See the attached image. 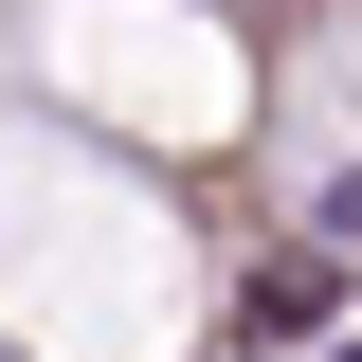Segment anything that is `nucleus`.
<instances>
[{"instance_id":"obj_2","label":"nucleus","mask_w":362,"mask_h":362,"mask_svg":"<svg viewBox=\"0 0 362 362\" xmlns=\"http://www.w3.org/2000/svg\"><path fill=\"white\" fill-rule=\"evenodd\" d=\"M308 254H362V181H326V199H308Z\"/></svg>"},{"instance_id":"obj_1","label":"nucleus","mask_w":362,"mask_h":362,"mask_svg":"<svg viewBox=\"0 0 362 362\" xmlns=\"http://www.w3.org/2000/svg\"><path fill=\"white\" fill-rule=\"evenodd\" d=\"M326 272H344V254H326ZM326 272H308V254H290V272H254V308H235V326H254V344H290V326L326 308Z\"/></svg>"}]
</instances>
